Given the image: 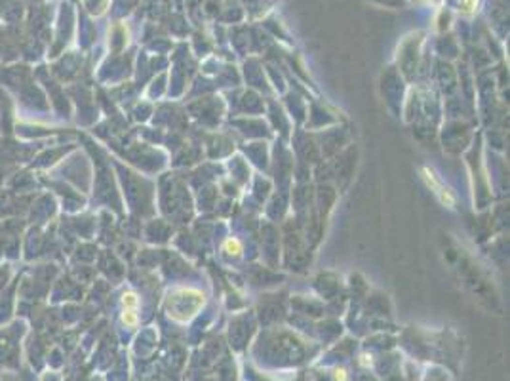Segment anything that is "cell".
Masks as SVG:
<instances>
[{
  "instance_id": "cell-1",
  "label": "cell",
  "mask_w": 510,
  "mask_h": 381,
  "mask_svg": "<svg viewBox=\"0 0 510 381\" xmlns=\"http://www.w3.org/2000/svg\"><path fill=\"white\" fill-rule=\"evenodd\" d=\"M223 248H225L227 254H231V255H238V254L242 252V244H240L236 238H229V240H225Z\"/></svg>"
},
{
  "instance_id": "cell-2",
  "label": "cell",
  "mask_w": 510,
  "mask_h": 381,
  "mask_svg": "<svg viewBox=\"0 0 510 381\" xmlns=\"http://www.w3.org/2000/svg\"><path fill=\"white\" fill-rule=\"evenodd\" d=\"M122 322L126 324V326H130V328H133V326L137 324V315H135L133 309H126V311H124V315H122Z\"/></svg>"
},
{
  "instance_id": "cell-3",
  "label": "cell",
  "mask_w": 510,
  "mask_h": 381,
  "mask_svg": "<svg viewBox=\"0 0 510 381\" xmlns=\"http://www.w3.org/2000/svg\"><path fill=\"white\" fill-rule=\"evenodd\" d=\"M122 303L126 305V309H135V305H137V295H135L133 292L124 293V297H122Z\"/></svg>"
},
{
  "instance_id": "cell-4",
  "label": "cell",
  "mask_w": 510,
  "mask_h": 381,
  "mask_svg": "<svg viewBox=\"0 0 510 381\" xmlns=\"http://www.w3.org/2000/svg\"><path fill=\"white\" fill-rule=\"evenodd\" d=\"M335 380L337 381H345V380H347V376H345V370H337V372H335Z\"/></svg>"
},
{
  "instance_id": "cell-5",
  "label": "cell",
  "mask_w": 510,
  "mask_h": 381,
  "mask_svg": "<svg viewBox=\"0 0 510 381\" xmlns=\"http://www.w3.org/2000/svg\"><path fill=\"white\" fill-rule=\"evenodd\" d=\"M476 4V0H465V6H467V10H472V6Z\"/></svg>"
}]
</instances>
